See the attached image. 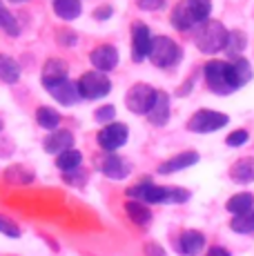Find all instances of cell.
<instances>
[{
  "label": "cell",
  "instance_id": "cb8c5ba5",
  "mask_svg": "<svg viewBox=\"0 0 254 256\" xmlns=\"http://www.w3.org/2000/svg\"><path fill=\"white\" fill-rule=\"evenodd\" d=\"M226 210H228L232 216L246 214V212L254 210V196L248 194V192H238V194H234L232 198H230L228 203H226Z\"/></svg>",
  "mask_w": 254,
  "mask_h": 256
},
{
  "label": "cell",
  "instance_id": "603a6c76",
  "mask_svg": "<svg viewBox=\"0 0 254 256\" xmlns=\"http://www.w3.org/2000/svg\"><path fill=\"white\" fill-rule=\"evenodd\" d=\"M54 12L62 20H76L82 12L80 0H54Z\"/></svg>",
  "mask_w": 254,
  "mask_h": 256
},
{
  "label": "cell",
  "instance_id": "30bf717a",
  "mask_svg": "<svg viewBox=\"0 0 254 256\" xmlns=\"http://www.w3.org/2000/svg\"><path fill=\"white\" fill-rule=\"evenodd\" d=\"M42 87H45L60 105H74V102L80 100L76 82H72L70 78H62V80H56V82H45Z\"/></svg>",
  "mask_w": 254,
  "mask_h": 256
},
{
  "label": "cell",
  "instance_id": "f1b7e54d",
  "mask_svg": "<svg viewBox=\"0 0 254 256\" xmlns=\"http://www.w3.org/2000/svg\"><path fill=\"white\" fill-rule=\"evenodd\" d=\"M0 29H2L7 36H18V34H20V24H18L16 16L4 7L2 0H0Z\"/></svg>",
  "mask_w": 254,
  "mask_h": 256
},
{
  "label": "cell",
  "instance_id": "ab89813d",
  "mask_svg": "<svg viewBox=\"0 0 254 256\" xmlns=\"http://www.w3.org/2000/svg\"><path fill=\"white\" fill-rule=\"evenodd\" d=\"M0 130H2V122H0Z\"/></svg>",
  "mask_w": 254,
  "mask_h": 256
},
{
  "label": "cell",
  "instance_id": "4fadbf2b",
  "mask_svg": "<svg viewBox=\"0 0 254 256\" xmlns=\"http://www.w3.org/2000/svg\"><path fill=\"white\" fill-rule=\"evenodd\" d=\"M198 163V154L196 152H180V154L172 156L170 160H165V163L158 165V174H176V172H183L188 170V167L196 165Z\"/></svg>",
  "mask_w": 254,
  "mask_h": 256
},
{
  "label": "cell",
  "instance_id": "ba28073f",
  "mask_svg": "<svg viewBox=\"0 0 254 256\" xmlns=\"http://www.w3.org/2000/svg\"><path fill=\"white\" fill-rule=\"evenodd\" d=\"M127 136H130V130L123 122H110L98 132V145L105 152H116L127 142Z\"/></svg>",
  "mask_w": 254,
  "mask_h": 256
},
{
  "label": "cell",
  "instance_id": "74e56055",
  "mask_svg": "<svg viewBox=\"0 0 254 256\" xmlns=\"http://www.w3.org/2000/svg\"><path fill=\"white\" fill-rule=\"evenodd\" d=\"M112 12H114L112 7H100V9H96L94 18H98V20H105V18H110V16H112Z\"/></svg>",
  "mask_w": 254,
  "mask_h": 256
},
{
  "label": "cell",
  "instance_id": "d4e9b609",
  "mask_svg": "<svg viewBox=\"0 0 254 256\" xmlns=\"http://www.w3.org/2000/svg\"><path fill=\"white\" fill-rule=\"evenodd\" d=\"M246 45H248V36H246V34H243V32H230L228 34L226 49H223V52H226L230 58H241Z\"/></svg>",
  "mask_w": 254,
  "mask_h": 256
},
{
  "label": "cell",
  "instance_id": "836d02e7",
  "mask_svg": "<svg viewBox=\"0 0 254 256\" xmlns=\"http://www.w3.org/2000/svg\"><path fill=\"white\" fill-rule=\"evenodd\" d=\"M248 138H250V134H248V130H234L232 134L226 138V142L230 147H241V145H246Z\"/></svg>",
  "mask_w": 254,
  "mask_h": 256
},
{
  "label": "cell",
  "instance_id": "1f68e13d",
  "mask_svg": "<svg viewBox=\"0 0 254 256\" xmlns=\"http://www.w3.org/2000/svg\"><path fill=\"white\" fill-rule=\"evenodd\" d=\"M0 234L9 236V238H18V236H20V228L16 225V220L0 214Z\"/></svg>",
  "mask_w": 254,
  "mask_h": 256
},
{
  "label": "cell",
  "instance_id": "7402d4cb",
  "mask_svg": "<svg viewBox=\"0 0 254 256\" xmlns=\"http://www.w3.org/2000/svg\"><path fill=\"white\" fill-rule=\"evenodd\" d=\"M0 80L7 82V85L20 80V65L7 54H0Z\"/></svg>",
  "mask_w": 254,
  "mask_h": 256
},
{
  "label": "cell",
  "instance_id": "8992f818",
  "mask_svg": "<svg viewBox=\"0 0 254 256\" xmlns=\"http://www.w3.org/2000/svg\"><path fill=\"white\" fill-rule=\"evenodd\" d=\"M156 94H158V90L145 85V82H138V85H134L130 92L125 94L127 110L134 112V114H145L148 116V112L152 110V105L156 100Z\"/></svg>",
  "mask_w": 254,
  "mask_h": 256
},
{
  "label": "cell",
  "instance_id": "484cf974",
  "mask_svg": "<svg viewBox=\"0 0 254 256\" xmlns=\"http://www.w3.org/2000/svg\"><path fill=\"white\" fill-rule=\"evenodd\" d=\"M80 163H82V154H80L78 150H74V147L56 156V167H58V170H62V172L78 170V167H80Z\"/></svg>",
  "mask_w": 254,
  "mask_h": 256
},
{
  "label": "cell",
  "instance_id": "e575fe53",
  "mask_svg": "<svg viewBox=\"0 0 254 256\" xmlns=\"http://www.w3.org/2000/svg\"><path fill=\"white\" fill-rule=\"evenodd\" d=\"M136 4L140 9H145V12H156V9H160L165 4V0H136Z\"/></svg>",
  "mask_w": 254,
  "mask_h": 256
},
{
  "label": "cell",
  "instance_id": "ac0fdd59",
  "mask_svg": "<svg viewBox=\"0 0 254 256\" xmlns=\"http://www.w3.org/2000/svg\"><path fill=\"white\" fill-rule=\"evenodd\" d=\"M42 147H45L47 154L58 156V154H62V152L74 147V134H72V132H52V134L45 138V142H42Z\"/></svg>",
  "mask_w": 254,
  "mask_h": 256
},
{
  "label": "cell",
  "instance_id": "d590c367",
  "mask_svg": "<svg viewBox=\"0 0 254 256\" xmlns=\"http://www.w3.org/2000/svg\"><path fill=\"white\" fill-rule=\"evenodd\" d=\"M143 252H145V256H168V252H165L158 243H148Z\"/></svg>",
  "mask_w": 254,
  "mask_h": 256
},
{
  "label": "cell",
  "instance_id": "d6a6232c",
  "mask_svg": "<svg viewBox=\"0 0 254 256\" xmlns=\"http://www.w3.org/2000/svg\"><path fill=\"white\" fill-rule=\"evenodd\" d=\"M114 118H116V107L114 105H102V107H98V110L94 112V120L105 122V125L114 122Z\"/></svg>",
  "mask_w": 254,
  "mask_h": 256
},
{
  "label": "cell",
  "instance_id": "5b68a950",
  "mask_svg": "<svg viewBox=\"0 0 254 256\" xmlns=\"http://www.w3.org/2000/svg\"><path fill=\"white\" fill-rule=\"evenodd\" d=\"M228 114L223 112H214V110H198L196 114L190 118L188 130L196 132V134H212V132H218L221 127L228 125Z\"/></svg>",
  "mask_w": 254,
  "mask_h": 256
},
{
  "label": "cell",
  "instance_id": "7c38bea8",
  "mask_svg": "<svg viewBox=\"0 0 254 256\" xmlns=\"http://www.w3.org/2000/svg\"><path fill=\"white\" fill-rule=\"evenodd\" d=\"M100 172L107 176V178H112V180H123V178H127V176H130L132 165L127 163L123 156H118V154H107L105 160H102V165H100Z\"/></svg>",
  "mask_w": 254,
  "mask_h": 256
},
{
  "label": "cell",
  "instance_id": "83f0119b",
  "mask_svg": "<svg viewBox=\"0 0 254 256\" xmlns=\"http://www.w3.org/2000/svg\"><path fill=\"white\" fill-rule=\"evenodd\" d=\"M230 230L236 234H250L254 232V210L246 212V214H236L230 220Z\"/></svg>",
  "mask_w": 254,
  "mask_h": 256
},
{
  "label": "cell",
  "instance_id": "8fae6325",
  "mask_svg": "<svg viewBox=\"0 0 254 256\" xmlns=\"http://www.w3.org/2000/svg\"><path fill=\"white\" fill-rule=\"evenodd\" d=\"M90 62L94 65L96 72H102V74L116 70V65H118V49H116L114 45L96 47L94 52L90 54Z\"/></svg>",
  "mask_w": 254,
  "mask_h": 256
},
{
  "label": "cell",
  "instance_id": "f35d334b",
  "mask_svg": "<svg viewBox=\"0 0 254 256\" xmlns=\"http://www.w3.org/2000/svg\"><path fill=\"white\" fill-rule=\"evenodd\" d=\"M12 2H27V0H12Z\"/></svg>",
  "mask_w": 254,
  "mask_h": 256
},
{
  "label": "cell",
  "instance_id": "ffe728a7",
  "mask_svg": "<svg viewBox=\"0 0 254 256\" xmlns=\"http://www.w3.org/2000/svg\"><path fill=\"white\" fill-rule=\"evenodd\" d=\"M67 72H70V67H67L65 60H60V58H50V60L45 62V67H42V85H45V82L62 80V78H67Z\"/></svg>",
  "mask_w": 254,
  "mask_h": 256
},
{
  "label": "cell",
  "instance_id": "5bb4252c",
  "mask_svg": "<svg viewBox=\"0 0 254 256\" xmlns=\"http://www.w3.org/2000/svg\"><path fill=\"white\" fill-rule=\"evenodd\" d=\"M170 114H172V107H170V96L165 92L156 94V100L152 105V110L148 112V120L156 127H163L170 122Z\"/></svg>",
  "mask_w": 254,
  "mask_h": 256
},
{
  "label": "cell",
  "instance_id": "52a82bcc",
  "mask_svg": "<svg viewBox=\"0 0 254 256\" xmlns=\"http://www.w3.org/2000/svg\"><path fill=\"white\" fill-rule=\"evenodd\" d=\"M127 196L132 200H138V203L145 205H158V203H168V187L154 185L152 180H143V183L130 187Z\"/></svg>",
  "mask_w": 254,
  "mask_h": 256
},
{
  "label": "cell",
  "instance_id": "f546056e",
  "mask_svg": "<svg viewBox=\"0 0 254 256\" xmlns=\"http://www.w3.org/2000/svg\"><path fill=\"white\" fill-rule=\"evenodd\" d=\"M185 4H188L190 12L194 14V18L198 20V24L210 20V14H212V0H185Z\"/></svg>",
  "mask_w": 254,
  "mask_h": 256
},
{
  "label": "cell",
  "instance_id": "7a4b0ae2",
  "mask_svg": "<svg viewBox=\"0 0 254 256\" xmlns=\"http://www.w3.org/2000/svg\"><path fill=\"white\" fill-rule=\"evenodd\" d=\"M148 58L152 65L160 67V70H168V67H174L180 60V47L170 36H154Z\"/></svg>",
  "mask_w": 254,
  "mask_h": 256
},
{
  "label": "cell",
  "instance_id": "9a60e30c",
  "mask_svg": "<svg viewBox=\"0 0 254 256\" xmlns=\"http://www.w3.org/2000/svg\"><path fill=\"white\" fill-rule=\"evenodd\" d=\"M172 24L178 29V32H194V29L198 27V20L194 18V14L190 12V7L185 4V0H180V2L174 4L172 9Z\"/></svg>",
  "mask_w": 254,
  "mask_h": 256
},
{
  "label": "cell",
  "instance_id": "4dcf8cb0",
  "mask_svg": "<svg viewBox=\"0 0 254 256\" xmlns=\"http://www.w3.org/2000/svg\"><path fill=\"white\" fill-rule=\"evenodd\" d=\"M4 178L12 180V183H32L34 174L27 170H22V167H9V170L4 172Z\"/></svg>",
  "mask_w": 254,
  "mask_h": 256
},
{
  "label": "cell",
  "instance_id": "4316f807",
  "mask_svg": "<svg viewBox=\"0 0 254 256\" xmlns=\"http://www.w3.org/2000/svg\"><path fill=\"white\" fill-rule=\"evenodd\" d=\"M36 122L42 127V130L54 132L58 125H60V114L52 107H38L36 110Z\"/></svg>",
  "mask_w": 254,
  "mask_h": 256
},
{
  "label": "cell",
  "instance_id": "8d00e7d4",
  "mask_svg": "<svg viewBox=\"0 0 254 256\" xmlns=\"http://www.w3.org/2000/svg\"><path fill=\"white\" fill-rule=\"evenodd\" d=\"M205 256H232V254H230L226 248H221V245H214V248L208 250V254Z\"/></svg>",
  "mask_w": 254,
  "mask_h": 256
},
{
  "label": "cell",
  "instance_id": "2e32d148",
  "mask_svg": "<svg viewBox=\"0 0 254 256\" xmlns=\"http://www.w3.org/2000/svg\"><path fill=\"white\" fill-rule=\"evenodd\" d=\"M230 80H232L234 92L246 87L248 82L252 80V65L246 58H234V60L230 62Z\"/></svg>",
  "mask_w": 254,
  "mask_h": 256
},
{
  "label": "cell",
  "instance_id": "6da1fadb",
  "mask_svg": "<svg viewBox=\"0 0 254 256\" xmlns=\"http://www.w3.org/2000/svg\"><path fill=\"white\" fill-rule=\"evenodd\" d=\"M228 29L223 22L218 20H205L194 29V42H196L198 52L214 56V54L223 52L228 42Z\"/></svg>",
  "mask_w": 254,
  "mask_h": 256
},
{
  "label": "cell",
  "instance_id": "9c48e42d",
  "mask_svg": "<svg viewBox=\"0 0 254 256\" xmlns=\"http://www.w3.org/2000/svg\"><path fill=\"white\" fill-rule=\"evenodd\" d=\"M152 34L145 22H134L132 27V58L136 62H143L150 54V45H152Z\"/></svg>",
  "mask_w": 254,
  "mask_h": 256
},
{
  "label": "cell",
  "instance_id": "d6986e66",
  "mask_svg": "<svg viewBox=\"0 0 254 256\" xmlns=\"http://www.w3.org/2000/svg\"><path fill=\"white\" fill-rule=\"evenodd\" d=\"M230 178L238 185L254 183V158L252 156H248V158H238L236 163L230 167Z\"/></svg>",
  "mask_w": 254,
  "mask_h": 256
},
{
  "label": "cell",
  "instance_id": "277c9868",
  "mask_svg": "<svg viewBox=\"0 0 254 256\" xmlns=\"http://www.w3.org/2000/svg\"><path fill=\"white\" fill-rule=\"evenodd\" d=\"M205 82H208L210 92L218 94V96H228L234 92L232 80H230V62L226 60H210L205 65Z\"/></svg>",
  "mask_w": 254,
  "mask_h": 256
},
{
  "label": "cell",
  "instance_id": "44dd1931",
  "mask_svg": "<svg viewBox=\"0 0 254 256\" xmlns=\"http://www.w3.org/2000/svg\"><path fill=\"white\" fill-rule=\"evenodd\" d=\"M125 212L136 225H140V228H148L150 220H152V210H150L145 203H138V200H127Z\"/></svg>",
  "mask_w": 254,
  "mask_h": 256
},
{
  "label": "cell",
  "instance_id": "3957f363",
  "mask_svg": "<svg viewBox=\"0 0 254 256\" xmlns=\"http://www.w3.org/2000/svg\"><path fill=\"white\" fill-rule=\"evenodd\" d=\"M76 87H78L80 98H85V100H98V98H105L107 94L112 92L110 78L102 72H96V70L82 74L80 80L76 82Z\"/></svg>",
  "mask_w": 254,
  "mask_h": 256
},
{
  "label": "cell",
  "instance_id": "e0dca14e",
  "mask_svg": "<svg viewBox=\"0 0 254 256\" xmlns=\"http://www.w3.org/2000/svg\"><path fill=\"white\" fill-rule=\"evenodd\" d=\"M205 248V236L196 230H185L178 238V250L185 256H198Z\"/></svg>",
  "mask_w": 254,
  "mask_h": 256
}]
</instances>
